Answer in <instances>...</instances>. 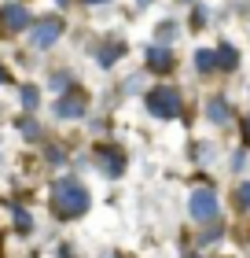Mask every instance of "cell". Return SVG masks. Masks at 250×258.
<instances>
[{
    "label": "cell",
    "instance_id": "6da1fadb",
    "mask_svg": "<svg viewBox=\"0 0 250 258\" xmlns=\"http://www.w3.org/2000/svg\"><path fill=\"white\" fill-rule=\"evenodd\" d=\"M52 210L63 221H74V218H81L89 210V188L81 181H74V177H63L52 188Z\"/></svg>",
    "mask_w": 250,
    "mask_h": 258
},
{
    "label": "cell",
    "instance_id": "7a4b0ae2",
    "mask_svg": "<svg viewBox=\"0 0 250 258\" xmlns=\"http://www.w3.org/2000/svg\"><path fill=\"white\" fill-rule=\"evenodd\" d=\"M144 103H147V111L154 118H177V114H181V96H177V89H170V85L151 89Z\"/></svg>",
    "mask_w": 250,
    "mask_h": 258
},
{
    "label": "cell",
    "instance_id": "3957f363",
    "mask_svg": "<svg viewBox=\"0 0 250 258\" xmlns=\"http://www.w3.org/2000/svg\"><path fill=\"white\" fill-rule=\"evenodd\" d=\"M59 33H63V22H59L55 15H48V19H41V22L30 26V44L33 48H52V44L59 41Z\"/></svg>",
    "mask_w": 250,
    "mask_h": 258
},
{
    "label": "cell",
    "instance_id": "277c9868",
    "mask_svg": "<svg viewBox=\"0 0 250 258\" xmlns=\"http://www.w3.org/2000/svg\"><path fill=\"white\" fill-rule=\"evenodd\" d=\"M188 207H192V218L202 221V225H206V221H217V192L213 188H199Z\"/></svg>",
    "mask_w": 250,
    "mask_h": 258
},
{
    "label": "cell",
    "instance_id": "5b68a950",
    "mask_svg": "<svg viewBox=\"0 0 250 258\" xmlns=\"http://www.w3.org/2000/svg\"><path fill=\"white\" fill-rule=\"evenodd\" d=\"M30 26V11L22 8V4H8V8H0V33H22Z\"/></svg>",
    "mask_w": 250,
    "mask_h": 258
},
{
    "label": "cell",
    "instance_id": "8992f818",
    "mask_svg": "<svg viewBox=\"0 0 250 258\" xmlns=\"http://www.w3.org/2000/svg\"><path fill=\"white\" fill-rule=\"evenodd\" d=\"M85 111H89V96H81V92H66L55 100V118H81Z\"/></svg>",
    "mask_w": 250,
    "mask_h": 258
},
{
    "label": "cell",
    "instance_id": "52a82bcc",
    "mask_svg": "<svg viewBox=\"0 0 250 258\" xmlns=\"http://www.w3.org/2000/svg\"><path fill=\"white\" fill-rule=\"evenodd\" d=\"M144 59H147V67L154 70V74H170V70H173V52L170 48H162V44H151V48L144 52Z\"/></svg>",
    "mask_w": 250,
    "mask_h": 258
},
{
    "label": "cell",
    "instance_id": "ba28073f",
    "mask_svg": "<svg viewBox=\"0 0 250 258\" xmlns=\"http://www.w3.org/2000/svg\"><path fill=\"white\" fill-rule=\"evenodd\" d=\"M100 159H103L100 166H103L107 177H122V173H125V155L118 148H100Z\"/></svg>",
    "mask_w": 250,
    "mask_h": 258
},
{
    "label": "cell",
    "instance_id": "9c48e42d",
    "mask_svg": "<svg viewBox=\"0 0 250 258\" xmlns=\"http://www.w3.org/2000/svg\"><path fill=\"white\" fill-rule=\"evenodd\" d=\"M195 67H199V74H217V70H221L217 48H199L195 52Z\"/></svg>",
    "mask_w": 250,
    "mask_h": 258
},
{
    "label": "cell",
    "instance_id": "30bf717a",
    "mask_svg": "<svg viewBox=\"0 0 250 258\" xmlns=\"http://www.w3.org/2000/svg\"><path fill=\"white\" fill-rule=\"evenodd\" d=\"M206 118L210 122H217V125H224V122H232V107L224 103L221 96H213L210 103H206Z\"/></svg>",
    "mask_w": 250,
    "mask_h": 258
},
{
    "label": "cell",
    "instance_id": "8fae6325",
    "mask_svg": "<svg viewBox=\"0 0 250 258\" xmlns=\"http://www.w3.org/2000/svg\"><path fill=\"white\" fill-rule=\"evenodd\" d=\"M217 59H221V70H235L239 67V52L232 44H217Z\"/></svg>",
    "mask_w": 250,
    "mask_h": 258
},
{
    "label": "cell",
    "instance_id": "7c38bea8",
    "mask_svg": "<svg viewBox=\"0 0 250 258\" xmlns=\"http://www.w3.org/2000/svg\"><path fill=\"white\" fill-rule=\"evenodd\" d=\"M122 55H125V44H107V48L100 52V63H103V67H111V63L122 59Z\"/></svg>",
    "mask_w": 250,
    "mask_h": 258
},
{
    "label": "cell",
    "instance_id": "4fadbf2b",
    "mask_svg": "<svg viewBox=\"0 0 250 258\" xmlns=\"http://www.w3.org/2000/svg\"><path fill=\"white\" fill-rule=\"evenodd\" d=\"M170 37H177V22H170V19H165V22H162V26H158V30H154V41H162V44H165V41H170Z\"/></svg>",
    "mask_w": 250,
    "mask_h": 258
},
{
    "label": "cell",
    "instance_id": "5bb4252c",
    "mask_svg": "<svg viewBox=\"0 0 250 258\" xmlns=\"http://www.w3.org/2000/svg\"><path fill=\"white\" fill-rule=\"evenodd\" d=\"M37 85H26V89H22V107H26V111H33V107H37Z\"/></svg>",
    "mask_w": 250,
    "mask_h": 258
},
{
    "label": "cell",
    "instance_id": "9a60e30c",
    "mask_svg": "<svg viewBox=\"0 0 250 258\" xmlns=\"http://www.w3.org/2000/svg\"><path fill=\"white\" fill-rule=\"evenodd\" d=\"M15 225H19V232H30V225H33V221H30V214H26L22 207H15Z\"/></svg>",
    "mask_w": 250,
    "mask_h": 258
},
{
    "label": "cell",
    "instance_id": "2e32d148",
    "mask_svg": "<svg viewBox=\"0 0 250 258\" xmlns=\"http://www.w3.org/2000/svg\"><path fill=\"white\" fill-rule=\"evenodd\" d=\"M19 129H22V137H26V140H37V137H41V125H37V122H22Z\"/></svg>",
    "mask_w": 250,
    "mask_h": 258
},
{
    "label": "cell",
    "instance_id": "e0dca14e",
    "mask_svg": "<svg viewBox=\"0 0 250 258\" xmlns=\"http://www.w3.org/2000/svg\"><path fill=\"white\" fill-rule=\"evenodd\" d=\"M52 89H59V92L70 89V74H52Z\"/></svg>",
    "mask_w": 250,
    "mask_h": 258
},
{
    "label": "cell",
    "instance_id": "ac0fdd59",
    "mask_svg": "<svg viewBox=\"0 0 250 258\" xmlns=\"http://www.w3.org/2000/svg\"><path fill=\"white\" fill-rule=\"evenodd\" d=\"M239 207H250V181L239 184Z\"/></svg>",
    "mask_w": 250,
    "mask_h": 258
},
{
    "label": "cell",
    "instance_id": "d6986e66",
    "mask_svg": "<svg viewBox=\"0 0 250 258\" xmlns=\"http://www.w3.org/2000/svg\"><path fill=\"white\" fill-rule=\"evenodd\" d=\"M206 19H210V15H206V8H195V19H192L195 26H206Z\"/></svg>",
    "mask_w": 250,
    "mask_h": 258
},
{
    "label": "cell",
    "instance_id": "ffe728a7",
    "mask_svg": "<svg viewBox=\"0 0 250 258\" xmlns=\"http://www.w3.org/2000/svg\"><path fill=\"white\" fill-rule=\"evenodd\" d=\"M48 159H52V162H66V151H63V148H52Z\"/></svg>",
    "mask_w": 250,
    "mask_h": 258
},
{
    "label": "cell",
    "instance_id": "44dd1931",
    "mask_svg": "<svg viewBox=\"0 0 250 258\" xmlns=\"http://www.w3.org/2000/svg\"><path fill=\"white\" fill-rule=\"evenodd\" d=\"M243 162H246V155H243V151H235V155H232V166H235V170H243Z\"/></svg>",
    "mask_w": 250,
    "mask_h": 258
},
{
    "label": "cell",
    "instance_id": "7402d4cb",
    "mask_svg": "<svg viewBox=\"0 0 250 258\" xmlns=\"http://www.w3.org/2000/svg\"><path fill=\"white\" fill-rule=\"evenodd\" d=\"M243 137H246V144H250V114H246V122H243Z\"/></svg>",
    "mask_w": 250,
    "mask_h": 258
},
{
    "label": "cell",
    "instance_id": "603a6c76",
    "mask_svg": "<svg viewBox=\"0 0 250 258\" xmlns=\"http://www.w3.org/2000/svg\"><path fill=\"white\" fill-rule=\"evenodd\" d=\"M8 81H11V78H8V70L0 67V85H8Z\"/></svg>",
    "mask_w": 250,
    "mask_h": 258
},
{
    "label": "cell",
    "instance_id": "cb8c5ba5",
    "mask_svg": "<svg viewBox=\"0 0 250 258\" xmlns=\"http://www.w3.org/2000/svg\"><path fill=\"white\" fill-rule=\"evenodd\" d=\"M85 4H107V0H85Z\"/></svg>",
    "mask_w": 250,
    "mask_h": 258
},
{
    "label": "cell",
    "instance_id": "d4e9b609",
    "mask_svg": "<svg viewBox=\"0 0 250 258\" xmlns=\"http://www.w3.org/2000/svg\"><path fill=\"white\" fill-rule=\"evenodd\" d=\"M140 4H151V0H140Z\"/></svg>",
    "mask_w": 250,
    "mask_h": 258
},
{
    "label": "cell",
    "instance_id": "484cf974",
    "mask_svg": "<svg viewBox=\"0 0 250 258\" xmlns=\"http://www.w3.org/2000/svg\"><path fill=\"white\" fill-rule=\"evenodd\" d=\"M114 258H122V254H114Z\"/></svg>",
    "mask_w": 250,
    "mask_h": 258
}]
</instances>
